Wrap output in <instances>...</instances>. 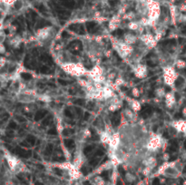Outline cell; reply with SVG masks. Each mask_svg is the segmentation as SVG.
<instances>
[{
    "label": "cell",
    "mask_w": 186,
    "mask_h": 185,
    "mask_svg": "<svg viewBox=\"0 0 186 185\" xmlns=\"http://www.w3.org/2000/svg\"><path fill=\"white\" fill-rule=\"evenodd\" d=\"M15 152H16V153H17L19 156H21L23 158H29L32 155V152L30 150L25 151V150H24L23 148H20V147H17Z\"/></svg>",
    "instance_id": "1"
},
{
    "label": "cell",
    "mask_w": 186,
    "mask_h": 185,
    "mask_svg": "<svg viewBox=\"0 0 186 185\" xmlns=\"http://www.w3.org/2000/svg\"><path fill=\"white\" fill-rule=\"evenodd\" d=\"M152 111H153L152 107L149 106V105H146V106H144V107L142 108L141 115H142V116L143 118H147L148 116L152 114Z\"/></svg>",
    "instance_id": "2"
},
{
    "label": "cell",
    "mask_w": 186,
    "mask_h": 185,
    "mask_svg": "<svg viewBox=\"0 0 186 185\" xmlns=\"http://www.w3.org/2000/svg\"><path fill=\"white\" fill-rule=\"evenodd\" d=\"M47 110H41V111H38L36 112V116H35V120L37 122V121H40L41 119H43L45 116L47 115Z\"/></svg>",
    "instance_id": "3"
},
{
    "label": "cell",
    "mask_w": 186,
    "mask_h": 185,
    "mask_svg": "<svg viewBox=\"0 0 186 185\" xmlns=\"http://www.w3.org/2000/svg\"><path fill=\"white\" fill-rule=\"evenodd\" d=\"M86 26H87V30H88L90 33L95 32V29H94V27L96 26V24L95 23H93V22H88V23H86Z\"/></svg>",
    "instance_id": "4"
},
{
    "label": "cell",
    "mask_w": 186,
    "mask_h": 185,
    "mask_svg": "<svg viewBox=\"0 0 186 185\" xmlns=\"http://www.w3.org/2000/svg\"><path fill=\"white\" fill-rule=\"evenodd\" d=\"M65 145L67 147V148H73L74 146V141L72 140V139H66L65 140Z\"/></svg>",
    "instance_id": "5"
},
{
    "label": "cell",
    "mask_w": 186,
    "mask_h": 185,
    "mask_svg": "<svg viewBox=\"0 0 186 185\" xmlns=\"http://www.w3.org/2000/svg\"><path fill=\"white\" fill-rule=\"evenodd\" d=\"M93 185H104V182L103 177H96L93 180Z\"/></svg>",
    "instance_id": "6"
},
{
    "label": "cell",
    "mask_w": 186,
    "mask_h": 185,
    "mask_svg": "<svg viewBox=\"0 0 186 185\" xmlns=\"http://www.w3.org/2000/svg\"><path fill=\"white\" fill-rule=\"evenodd\" d=\"M26 142L30 144V145H35L36 142V139L35 136H33L32 134H29L26 138Z\"/></svg>",
    "instance_id": "7"
},
{
    "label": "cell",
    "mask_w": 186,
    "mask_h": 185,
    "mask_svg": "<svg viewBox=\"0 0 186 185\" xmlns=\"http://www.w3.org/2000/svg\"><path fill=\"white\" fill-rule=\"evenodd\" d=\"M119 123H120V117H119L118 115H115L113 116V118H112V123H113V125L114 126H117L119 124Z\"/></svg>",
    "instance_id": "8"
},
{
    "label": "cell",
    "mask_w": 186,
    "mask_h": 185,
    "mask_svg": "<svg viewBox=\"0 0 186 185\" xmlns=\"http://www.w3.org/2000/svg\"><path fill=\"white\" fill-rule=\"evenodd\" d=\"M125 179L128 183H133L135 181V177L133 175V174H130V173H127L125 174Z\"/></svg>",
    "instance_id": "9"
},
{
    "label": "cell",
    "mask_w": 186,
    "mask_h": 185,
    "mask_svg": "<svg viewBox=\"0 0 186 185\" xmlns=\"http://www.w3.org/2000/svg\"><path fill=\"white\" fill-rule=\"evenodd\" d=\"M93 150V146L92 145H89V146H87V147H85V149H84V153H85V154H89V153H92V151Z\"/></svg>",
    "instance_id": "10"
},
{
    "label": "cell",
    "mask_w": 186,
    "mask_h": 185,
    "mask_svg": "<svg viewBox=\"0 0 186 185\" xmlns=\"http://www.w3.org/2000/svg\"><path fill=\"white\" fill-rule=\"evenodd\" d=\"M53 152V145L52 144H48L46 148V152H45V154L47 155H50Z\"/></svg>",
    "instance_id": "11"
},
{
    "label": "cell",
    "mask_w": 186,
    "mask_h": 185,
    "mask_svg": "<svg viewBox=\"0 0 186 185\" xmlns=\"http://www.w3.org/2000/svg\"><path fill=\"white\" fill-rule=\"evenodd\" d=\"M74 104H77V105H79V106H84L85 104V101L84 99H76L74 101Z\"/></svg>",
    "instance_id": "12"
},
{
    "label": "cell",
    "mask_w": 186,
    "mask_h": 185,
    "mask_svg": "<svg viewBox=\"0 0 186 185\" xmlns=\"http://www.w3.org/2000/svg\"><path fill=\"white\" fill-rule=\"evenodd\" d=\"M184 78H182V77H179L177 80H176V82H175V85L177 86V87H179V86H181L183 84H184Z\"/></svg>",
    "instance_id": "13"
},
{
    "label": "cell",
    "mask_w": 186,
    "mask_h": 185,
    "mask_svg": "<svg viewBox=\"0 0 186 185\" xmlns=\"http://www.w3.org/2000/svg\"><path fill=\"white\" fill-rule=\"evenodd\" d=\"M17 127V123H16V122H14V121L10 122V123H9V124H8V129L13 130V129H16Z\"/></svg>",
    "instance_id": "14"
},
{
    "label": "cell",
    "mask_w": 186,
    "mask_h": 185,
    "mask_svg": "<svg viewBox=\"0 0 186 185\" xmlns=\"http://www.w3.org/2000/svg\"><path fill=\"white\" fill-rule=\"evenodd\" d=\"M21 76H22V78L25 79V80H30V79L32 78V75H31L30 74H28V73H23V74H21Z\"/></svg>",
    "instance_id": "15"
},
{
    "label": "cell",
    "mask_w": 186,
    "mask_h": 185,
    "mask_svg": "<svg viewBox=\"0 0 186 185\" xmlns=\"http://www.w3.org/2000/svg\"><path fill=\"white\" fill-rule=\"evenodd\" d=\"M40 70H41V72L43 73V74H50V70H49V68L48 67H47L46 66H41V68H40Z\"/></svg>",
    "instance_id": "16"
},
{
    "label": "cell",
    "mask_w": 186,
    "mask_h": 185,
    "mask_svg": "<svg viewBox=\"0 0 186 185\" xmlns=\"http://www.w3.org/2000/svg\"><path fill=\"white\" fill-rule=\"evenodd\" d=\"M51 118H52L51 116H48L46 119H44V121H43V125H48V124L50 123Z\"/></svg>",
    "instance_id": "17"
},
{
    "label": "cell",
    "mask_w": 186,
    "mask_h": 185,
    "mask_svg": "<svg viewBox=\"0 0 186 185\" xmlns=\"http://www.w3.org/2000/svg\"><path fill=\"white\" fill-rule=\"evenodd\" d=\"M65 115L67 116V117H69V118H73V114H72V112L70 111L69 109H66L65 110Z\"/></svg>",
    "instance_id": "18"
},
{
    "label": "cell",
    "mask_w": 186,
    "mask_h": 185,
    "mask_svg": "<svg viewBox=\"0 0 186 185\" xmlns=\"http://www.w3.org/2000/svg\"><path fill=\"white\" fill-rule=\"evenodd\" d=\"M56 134H57V132H56L55 128H53L48 131V134H50V135H56Z\"/></svg>",
    "instance_id": "19"
},
{
    "label": "cell",
    "mask_w": 186,
    "mask_h": 185,
    "mask_svg": "<svg viewBox=\"0 0 186 185\" xmlns=\"http://www.w3.org/2000/svg\"><path fill=\"white\" fill-rule=\"evenodd\" d=\"M103 154H104V152L102 149H98L95 153V155H97V156H102Z\"/></svg>",
    "instance_id": "20"
},
{
    "label": "cell",
    "mask_w": 186,
    "mask_h": 185,
    "mask_svg": "<svg viewBox=\"0 0 186 185\" xmlns=\"http://www.w3.org/2000/svg\"><path fill=\"white\" fill-rule=\"evenodd\" d=\"M16 118H17V120L18 122H20V123H25V119L24 118L23 116H17Z\"/></svg>",
    "instance_id": "21"
},
{
    "label": "cell",
    "mask_w": 186,
    "mask_h": 185,
    "mask_svg": "<svg viewBox=\"0 0 186 185\" xmlns=\"http://www.w3.org/2000/svg\"><path fill=\"white\" fill-rule=\"evenodd\" d=\"M6 4H8V5H10V4H14V3H16L17 0H3Z\"/></svg>",
    "instance_id": "22"
},
{
    "label": "cell",
    "mask_w": 186,
    "mask_h": 185,
    "mask_svg": "<svg viewBox=\"0 0 186 185\" xmlns=\"http://www.w3.org/2000/svg\"><path fill=\"white\" fill-rule=\"evenodd\" d=\"M77 25H71L69 26L70 30H73V31H76L77 30Z\"/></svg>",
    "instance_id": "23"
},
{
    "label": "cell",
    "mask_w": 186,
    "mask_h": 185,
    "mask_svg": "<svg viewBox=\"0 0 186 185\" xmlns=\"http://www.w3.org/2000/svg\"><path fill=\"white\" fill-rule=\"evenodd\" d=\"M75 111H76V113H77V115L79 116L82 115V114H83V112H82V110L79 108V107H75Z\"/></svg>",
    "instance_id": "24"
},
{
    "label": "cell",
    "mask_w": 186,
    "mask_h": 185,
    "mask_svg": "<svg viewBox=\"0 0 186 185\" xmlns=\"http://www.w3.org/2000/svg\"><path fill=\"white\" fill-rule=\"evenodd\" d=\"M13 135H14L13 131H7V132H6V136H7V137H13Z\"/></svg>",
    "instance_id": "25"
},
{
    "label": "cell",
    "mask_w": 186,
    "mask_h": 185,
    "mask_svg": "<svg viewBox=\"0 0 186 185\" xmlns=\"http://www.w3.org/2000/svg\"><path fill=\"white\" fill-rule=\"evenodd\" d=\"M58 83L61 84V85H67V82H66V81H64V80H62V79H59V80H58Z\"/></svg>",
    "instance_id": "26"
},
{
    "label": "cell",
    "mask_w": 186,
    "mask_h": 185,
    "mask_svg": "<svg viewBox=\"0 0 186 185\" xmlns=\"http://www.w3.org/2000/svg\"><path fill=\"white\" fill-rule=\"evenodd\" d=\"M62 36H63L64 38H68L70 36H69V35H68V33H67V32L64 31V32H63V35H62Z\"/></svg>",
    "instance_id": "27"
},
{
    "label": "cell",
    "mask_w": 186,
    "mask_h": 185,
    "mask_svg": "<svg viewBox=\"0 0 186 185\" xmlns=\"http://www.w3.org/2000/svg\"><path fill=\"white\" fill-rule=\"evenodd\" d=\"M89 117H90L89 113H85V115H84V120H85V121H86V120H88V119H89Z\"/></svg>",
    "instance_id": "28"
},
{
    "label": "cell",
    "mask_w": 186,
    "mask_h": 185,
    "mask_svg": "<svg viewBox=\"0 0 186 185\" xmlns=\"http://www.w3.org/2000/svg\"><path fill=\"white\" fill-rule=\"evenodd\" d=\"M78 32L80 33V35H84V34H85V30H84V28H83L82 25H80V29H79Z\"/></svg>",
    "instance_id": "29"
},
{
    "label": "cell",
    "mask_w": 186,
    "mask_h": 185,
    "mask_svg": "<svg viewBox=\"0 0 186 185\" xmlns=\"http://www.w3.org/2000/svg\"><path fill=\"white\" fill-rule=\"evenodd\" d=\"M116 34L118 35V36H121V35H123V30H121V29H118L116 32Z\"/></svg>",
    "instance_id": "30"
},
{
    "label": "cell",
    "mask_w": 186,
    "mask_h": 185,
    "mask_svg": "<svg viewBox=\"0 0 186 185\" xmlns=\"http://www.w3.org/2000/svg\"><path fill=\"white\" fill-rule=\"evenodd\" d=\"M69 134H71V133H70V131H68L67 129H66V130L63 131V134H64V135H68Z\"/></svg>",
    "instance_id": "31"
},
{
    "label": "cell",
    "mask_w": 186,
    "mask_h": 185,
    "mask_svg": "<svg viewBox=\"0 0 186 185\" xmlns=\"http://www.w3.org/2000/svg\"><path fill=\"white\" fill-rule=\"evenodd\" d=\"M97 162H98V159H97V158H96V159H95V160H94V159H93V160H92V161H91V162H90V163H91V164H92V165H95V164H96V163H97Z\"/></svg>",
    "instance_id": "32"
},
{
    "label": "cell",
    "mask_w": 186,
    "mask_h": 185,
    "mask_svg": "<svg viewBox=\"0 0 186 185\" xmlns=\"http://www.w3.org/2000/svg\"><path fill=\"white\" fill-rule=\"evenodd\" d=\"M21 145L24 146V147H29V144H27V142H21Z\"/></svg>",
    "instance_id": "33"
},
{
    "label": "cell",
    "mask_w": 186,
    "mask_h": 185,
    "mask_svg": "<svg viewBox=\"0 0 186 185\" xmlns=\"http://www.w3.org/2000/svg\"><path fill=\"white\" fill-rule=\"evenodd\" d=\"M163 136H164L165 138H166V137H168V133L164 132V133H163Z\"/></svg>",
    "instance_id": "34"
},
{
    "label": "cell",
    "mask_w": 186,
    "mask_h": 185,
    "mask_svg": "<svg viewBox=\"0 0 186 185\" xmlns=\"http://www.w3.org/2000/svg\"><path fill=\"white\" fill-rule=\"evenodd\" d=\"M181 114H177V115H175V117H176V118H179V117H181Z\"/></svg>",
    "instance_id": "35"
},
{
    "label": "cell",
    "mask_w": 186,
    "mask_h": 185,
    "mask_svg": "<svg viewBox=\"0 0 186 185\" xmlns=\"http://www.w3.org/2000/svg\"><path fill=\"white\" fill-rule=\"evenodd\" d=\"M121 89H122L123 91H126V90H127V88H126V87H122Z\"/></svg>",
    "instance_id": "36"
},
{
    "label": "cell",
    "mask_w": 186,
    "mask_h": 185,
    "mask_svg": "<svg viewBox=\"0 0 186 185\" xmlns=\"http://www.w3.org/2000/svg\"><path fill=\"white\" fill-rule=\"evenodd\" d=\"M165 89H166V91H168V92H169V91H170V90H171V89H170V88H169V87H166V88H165Z\"/></svg>",
    "instance_id": "37"
},
{
    "label": "cell",
    "mask_w": 186,
    "mask_h": 185,
    "mask_svg": "<svg viewBox=\"0 0 186 185\" xmlns=\"http://www.w3.org/2000/svg\"><path fill=\"white\" fill-rule=\"evenodd\" d=\"M105 185H112V184H111L110 183H106V184H105Z\"/></svg>",
    "instance_id": "38"
},
{
    "label": "cell",
    "mask_w": 186,
    "mask_h": 185,
    "mask_svg": "<svg viewBox=\"0 0 186 185\" xmlns=\"http://www.w3.org/2000/svg\"><path fill=\"white\" fill-rule=\"evenodd\" d=\"M184 147L186 148V142H185V143H184Z\"/></svg>",
    "instance_id": "39"
}]
</instances>
